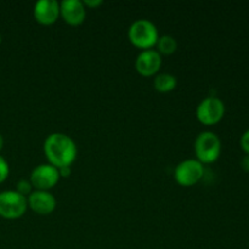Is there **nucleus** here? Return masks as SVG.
<instances>
[{
  "mask_svg": "<svg viewBox=\"0 0 249 249\" xmlns=\"http://www.w3.org/2000/svg\"><path fill=\"white\" fill-rule=\"evenodd\" d=\"M44 155L49 164L55 168L71 167L77 158V145L71 136L63 133H53L44 141Z\"/></svg>",
  "mask_w": 249,
  "mask_h": 249,
  "instance_id": "obj_1",
  "label": "nucleus"
},
{
  "mask_svg": "<svg viewBox=\"0 0 249 249\" xmlns=\"http://www.w3.org/2000/svg\"><path fill=\"white\" fill-rule=\"evenodd\" d=\"M128 38L135 48L143 51L155 48L160 38V33L156 24L150 19H136L129 27Z\"/></svg>",
  "mask_w": 249,
  "mask_h": 249,
  "instance_id": "obj_2",
  "label": "nucleus"
},
{
  "mask_svg": "<svg viewBox=\"0 0 249 249\" xmlns=\"http://www.w3.org/2000/svg\"><path fill=\"white\" fill-rule=\"evenodd\" d=\"M221 153V141L213 131H202L195 140L196 160L202 164H211L218 160Z\"/></svg>",
  "mask_w": 249,
  "mask_h": 249,
  "instance_id": "obj_3",
  "label": "nucleus"
},
{
  "mask_svg": "<svg viewBox=\"0 0 249 249\" xmlns=\"http://www.w3.org/2000/svg\"><path fill=\"white\" fill-rule=\"evenodd\" d=\"M28 203L27 197L22 196L15 190L0 192V216L9 220L19 219L24 215Z\"/></svg>",
  "mask_w": 249,
  "mask_h": 249,
  "instance_id": "obj_4",
  "label": "nucleus"
},
{
  "mask_svg": "<svg viewBox=\"0 0 249 249\" xmlns=\"http://www.w3.org/2000/svg\"><path fill=\"white\" fill-rule=\"evenodd\" d=\"M204 175V165L195 158H189L175 167L174 179L182 187H191L202 180Z\"/></svg>",
  "mask_w": 249,
  "mask_h": 249,
  "instance_id": "obj_5",
  "label": "nucleus"
},
{
  "mask_svg": "<svg viewBox=\"0 0 249 249\" xmlns=\"http://www.w3.org/2000/svg\"><path fill=\"white\" fill-rule=\"evenodd\" d=\"M225 105L219 97L208 96L202 100L196 109V117L204 125H214L223 119Z\"/></svg>",
  "mask_w": 249,
  "mask_h": 249,
  "instance_id": "obj_6",
  "label": "nucleus"
},
{
  "mask_svg": "<svg viewBox=\"0 0 249 249\" xmlns=\"http://www.w3.org/2000/svg\"><path fill=\"white\" fill-rule=\"evenodd\" d=\"M60 179L57 168L49 163L34 168L29 177V181H31L33 189L40 190V191H50L53 187L57 185Z\"/></svg>",
  "mask_w": 249,
  "mask_h": 249,
  "instance_id": "obj_7",
  "label": "nucleus"
},
{
  "mask_svg": "<svg viewBox=\"0 0 249 249\" xmlns=\"http://www.w3.org/2000/svg\"><path fill=\"white\" fill-rule=\"evenodd\" d=\"M162 67V56L155 49L141 51L135 60V70L142 77H155Z\"/></svg>",
  "mask_w": 249,
  "mask_h": 249,
  "instance_id": "obj_8",
  "label": "nucleus"
},
{
  "mask_svg": "<svg viewBox=\"0 0 249 249\" xmlns=\"http://www.w3.org/2000/svg\"><path fill=\"white\" fill-rule=\"evenodd\" d=\"M27 203L34 213L39 215H49L56 209L57 201L50 191L33 190V192L27 197Z\"/></svg>",
  "mask_w": 249,
  "mask_h": 249,
  "instance_id": "obj_9",
  "label": "nucleus"
},
{
  "mask_svg": "<svg viewBox=\"0 0 249 249\" xmlns=\"http://www.w3.org/2000/svg\"><path fill=\"white\" fill-rule=\"evenodd\" d=\"M33 16L41 26H51L60 17V2L56 0H39L33 7Z\"/></svg>",
  "mask_w": 249,
  "mask_h": 249,
  "instance_id": "obj_10",
  "label": "nucleus"
},
{
  "mask_svg": "<svg viewBox=\"0 0 249 249\" xmlns=\"http://www.w3.org/2000/svg\"><path fill=\"white\" fill-rule=\"evenodd\" d=\"M60 17L70 26H80L85 21L87 10L80 0H63L60 2Z\"/></svg>",
  "mask_w": 249,
  "mask_h": 249,
  "instance_id": "obj_11",
  "label": "nucleus"
},
{
  "mask_svg": "<svg viewBox=\"0 0 249 249\" xmlns=\"http://www.w3.org/2000/svg\"><path fill=\"white\" fill-rule=\"evenodd\" d=\"M177 85V77L170 73H160V74H156L155 79H153V88L158 92H163V94L173 91Z\"/></svg>",
  "mask_w": 249,
  "mask_h": 249,
  "instance_id": "obj_12",
  "label": "nucleus"
},
{
  "mask_svg": "<svg viewBox=\"0 0 249 249\" xmlns=\"http://www.w3.org/2000/svg\"><path fill=\"white\" fill-rule=\"evenodd\" d=\"M156 48H157V53L160 56L172 55L177 51L178 41L175 40L174 36H169V34H164V36H160L157 44H156Z\"/></svg>",
  "mask_w": 249,
  "mask_h": 249,
  "instance_id": "obj_13",
  "label": "nucleus"
},
{
  "mask_svg": "<svg viewBox=\"0 0 249 249\" xmlns=\"http://www.w3.org/2000/svg\"><path fill=\"white\" fill-rule=\"evenodd\" d=\"M33 186H32L31 181L29 180H26V179H21L19 181H17L16 184V190L15 191L18 192L19 195H22V196L24 197H28L29 195L33 192Z\"/></svg>",
  "mask_w": 249,
  "mask_h": 249,
  "instance_id": "obj_14",
  "label": "nucleus"
},
{
  "mask_svg": "<svg viewBox=\"0 0 249 249\" xmlns=\"http://www.w3.org/2000/svg\"><path fill=\"white\" fill-rule=\"evenodd\" d=\"M9 173H10V168H9V164H7L6 160L0 156V184L4 182L5 180L7 179Z\"/></svg>",
  "mask_w": 249,
  "mask_h": 249,
  "instance_id": "obj_15",
  "label": "nucleus"
},
{
  "mask_svg": "<svg viewBox=\"0 0 249 249\" xmlns=\"http://www.w3.org/2000/svg\"><path fill=\"white\" fill-rule=\"evenodd\" d=\"M241 148L246 152V155H249V129L243 133V135L241 136Z\"/></svg>",
  "mask_w": 249,
  "mask_h": 249,
  "instance_id": "obj_16",
  "label": "nucleus"
},
{
  "mask_svg": "<svg viewBox=\"0 0 249 249\" xmlns=\"http://www.w3.org/2000/svg\"><path fill=\"white\" fill-rule=\"evenodd\" d=\"M83 4H84L85 9L87 7L88 9H97V7L102 5V0H84Z\"/></svg>",
  "mask_w": 249,
  "mask_h": 249,
  "instance_id": "obj_17",
  "label": "nucleus"
},
{
  "mask_svg": "<svg viewBox=\"0 0 249 249\" xmlns=\"http://www.w3.org/2000/svg\"><path fill=\"white\" fill-rule=\"evenodd\" d=\"M72 173V168L71 167H62L58 168V174H60V178H68Z\"/></svg>",
  "mask_w": 249,
  "mask_h": 249,
  "instance_id": "obj_18",
  "label": "nucleus"
},
{
  "mask_svg": "<svg viewBox=\"0 0 249 249\" xmlns=\"http://www.w3.org/2000/svg\"><path fill=\"white\" fill-rule=\"evenodd\" d=\"M241 167H242V169L245 170V172L249 173V155L245 156V157L242 158V160H241Z\"/></svg>",
  "mask_w": 249,
  "mask_h": 249,
  "instance_id": "obj_19",
  "label": "nucleus"
},
{
  "mask_svg": "<svg viewBox=\"0 0 249 249\" xmlns=\"http://www.w3.org/2000/svg\"><path fill=\"white\" fill-rule=\"evenodd\" d=\"M2 147H4V138H2V135L0 134V151L2 150Z\"/></svg>",
  "mask_w": 249,
  "mask_h": 249,
  "instance_id": "obj_20",
  "label": "nucleus"
},
{
  "mask_svg": "<svg viewBox=\"0 0 249 249\" xmlns=\"http://www.w3.org/2000/svg\"><path fill=\"white\" fill-rule=\"evenodd\" d=\"M0 44H1V36H0Z\"/></svg>",
  "mask_w": 249,
  "mask_h": 249,
  "instance_id": "obj_21",
  "label": "nucleus"
}]
</instances>
